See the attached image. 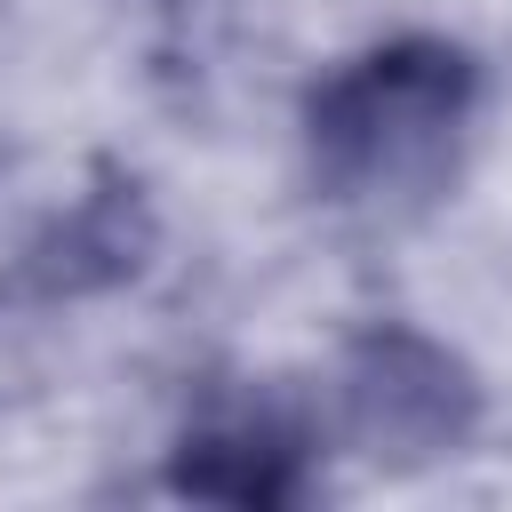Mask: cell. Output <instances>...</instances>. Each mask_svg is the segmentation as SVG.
<instances>
[{"mask_svg": "<svg viewBox=\"0 0 512 512\" xmlns=\"http://www.w3.org/2000/svg\"><path fill=\"white\" fill-rule=\"evenodd\" d=\"M472 408H480L472 376H464L440 344H424V336H408V328L368 336V344L344 360V376H336L344 440H352L368 464H432V456H448V448L472 432Z\"/></svg>", "mask_w": 512, "mask_h": 512, "instance_id": "obj_2", "label": "cell"}, {"mask_svg": "<svg viewBox=\"0 0 512 512\" xmlns=\"http://www.w3.org/2000/svg\"><path fill=\"white\" fill-rule=\"evenodd\" d=\"M472 96H480V80L448 40L368 48L304 112L312 176L344 208L408 216L456 176V152L472 136Z\"/></svg>", "mask_w": 512, "mask_h": 512, "instance_id": "obj_1", "label": "cell"}, {"mask_svg": "<svg viewBox=\"0 0 512 512\" xmlns=\"http://www.w3.org/2000/svg\"><path fill=\"white\" fill-rule=\"evenodd\" d=\"M184 488L200 496H232V504H280L304 488L296 472V440L272 416H232L200 440H184Z\"/></svg>", "mask_w": 512, "mask_h": 512, "instance_id": "obj_3", "label": "cell"}]
</instances>
